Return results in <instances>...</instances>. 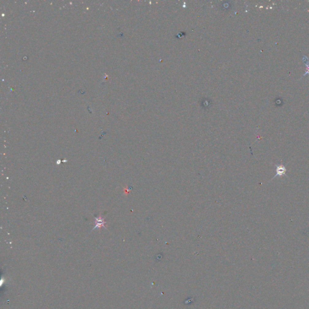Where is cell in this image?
<instances>
[{
  "instance_id": "obj_1",
  "label": "cell",
  "mask_w": 309,
  "mask_h": 309,
  "mask_svg": "<svg viewBox=\"0 0 309 309\" xmlns=\"http://www.w3.org/2000/svg\"><path fill=\"white\" fill-rule=\"evenodd\" d=\"M286 168L284 167V165H282V164H279V165H276V172L277 174L275 175V176L272 178V179H274L275 177H277V176H280V177H281L284 175L286 174Z\"/></svg>"
},
{
  "instance_id": "obj_2",
  "label": "cell",
  "mask_w": 309,
  "mask_h": 309,
  "mask_svg": "<svg viewBox=\"0 0 309 309\" xmlns=\"http://www.w3.org/2000/svg\"><path fill=\"white\" fill-rule=\"evenodd\" d=\"M105 223V222L103 220V219H101V217H100V219H96V227H95L96 228H100L102 226H104V224Z\"/></svg>"
},
{
  "instance_id": "obj_3",
  "label": "cell",
  "mask_w": 309,
  "mask_h": 309,
  "mask_svg": "<svg viewBox=\"0 0 309 309\" xmlns=\"http://www.w3.org/2000/svg\"><path fill=\"white\" fill-rule=\"evenodd\" d=\"M194 297H190L188 299H186L185 301H184V304L185 305H190V304H192L193 303H194Z\"/></svg>"
}]
</instances>
